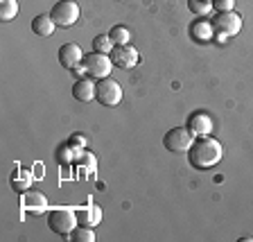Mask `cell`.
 <instances>
[{"mask_svg":"<svg viewBox=\"0 0 253 242\" xmlns=\"http://www.w3.org/2000/svg\"><path fill=\"white\" fill-rule=\"evenodd\" d=\"M57 57H59V63H61L66 70H75L84 63L86 54L82 52V48H79L77 43H63V46L59 48Z\"/></svg>","mask_w":253,"mask_h":242,"instance_id":"9c48e42d","label":"cell"},{"mask_svg":"<svg viewBox=\"0 0 253 242\" xmlns=\"http://www.w3.org/2000/svg\"><path fill=\"white\" fill-rule=\"evenodd\" d=\"M188 9L195 16H208L212 11V0H188Z\"/></svg>","mask_w":253,"mask_h":242,"instance_id":"ffe728a7","label":"cell"},{"mask_svg":"<svg viewBox=\"0 0 253 242\" xmlns=\"http://www.w3.org/2000/svg\"><path fill=\"white\" fill-rule=\"evenodd\" d=\"M73 97L79 102H90L95 100V84L93 77H79L73 86Z\"/></svg>","mask_w":253,"mask_h":242,"instance_id":"8fae6325","label":"cell"},{"mask_svg":"<svg viewBox=\"0 0 253 242\" xmlns=\"http://www.w3.org/2000/svg\"><path fill=\"white\" fill-rule=\"evenodd\" d=\"M95 100L102 106H118L122 102V86L111 77L97 79L95 82Z\"/></svg>","mask_w":253,"mask_h":242,"instance_id":"3957f363","label":"cell"},{"mask_svg":"<svg viewBox=\"0 0 253 242\" xmlns=\"http://www.w3.org/2000/svg\"><path fill=\"white\" fill-rule=\"evenodd\" d=\"M109 37H111V41H113V46H126L129 39H131V32L125 25H113L109 32Z\"/></svg>","mask_w":253,"mask_h":242,"instance_id":"ac0fdd59","label":"cell"},{"mask_svg":"<svg viewBox=\"0 0 253 242\" xmlns=\"http://www.w3.org/2000/svg\"><path fill=\"white\" fill-rule=\"evenodd\" d=\"M77 224H79L77 213L70 211V208H57V211H52L47 215V227H50V231L57 233V236H63V238L70 236Z\"/></svg>","mask_w":253,"mask_h":242,"instance_id":"7a4b0ae2","label":"cell"},{"mask_svg":"<svg viewBox=\"0 0 253 242\" xmlns=\"http://www.w3.org/2000/svg\"><path fill=\"white\" fill-rule=\"evenodd\" d=\"M190 129V132L197 136H211V132L215 129V125H212V118L206 113V111H195L192 116L188 118V125H185Z\"/></svg>","mask_w":253,"mask_h":242,"instance_id":"30bf717a","label":"cell"},{"mask_svg":"<svg viewBox=\"0 0 253 242\" xmlns=\"http://www.w3.org/2000/svg\"><path fill=\"white\" fill-rule=\"evenodd\" d=\"M77 222L84 227H97L102 222V208L97 204H88L86 208H77Z\"/></svg>","mask_w":253,"mask_h":242,"instance_id":"5bb4252c","label":"cell"},{"mask_svg":"<svg viewBox=\"0 0 253 242\" xmlns=\"http://www.w3.org/2000/svg\"><path fill=\"white\" fill-rule=\"evenodd\" d=\"M18 14V0H0V18L2 21H14Z\"/></svg>","mask_w":253,"mask_h":242,"instance_id":"d6986e66","label":"cell"},{"mask_svg":"<svg viewBox=\"0 0 253 242\" xmlns=\"http://www.w3.org/2000/svg\"><path fill=\"white\" fill-rule=\"evenodd\" d=\"M235 0H212V9L215 11H233Z\"/></svg>","mask_w":253,"mask_h":242,"instance_id":"603a6c76","label":"cell"},{"mask_svg":"<svg viewBox=\"0 0 253 242\" xmlns=\"http://www.w3.org/2000/svg\"><path fill=\"white\" fill-rule=\"evenodd\" d=\"M113 41H111L109 34H100V37L93 39V52H102V54H111V50H113Z\"/></svg>","mask_w":253,"mask_h":242,"instance_id":"44dd1931","label":"cell"},{"mask_svg":"<svg viewBox=\"0 0 253 242\" xmlns=\"http://www.w3.org/2000/svg\"><path fill=\"white\" fill-rule=\"evenodd\" d=\"M190 37L195 39L197 43H206V41H211V39H215V27H212V23L197 18L190 25Z\"/></svg>","mask_w":253,"mask_h":242,"instance_id":"4fadbf2b","label":"cell"},{"mask_svg":"<svg viewBox=\"0 0 253 242\" xmlns=\"http://www.w3.org/2000/svg\"><path fill=\"white\" fill-rule=\"evenodd\" d=\"M68 145L70 147H75V149H84L86 147V136L84 134H73L70 141H68Z\"/></svg>","mask_w":253,"mask_h":242,"instance_id":"cb8c5ba5","label":"cell"},{"mask_svg":"<svg viewBox=\"0 0 253 242\" xmlns=\"http://www.w3.org/2000/svg\"><path fill=\"white\" fill-rule=\"evenodd\" d=\"M111 61H113V66L116 68H122V70H131L136 68L138 63H140V52H138L133 46H116L113 50H111Z\"/></svg>","mask_w":253,"mask_h":242,"instance_id":"52a82bcc","label":"cell"},{"mask_svg":"<svg viewBox=\"0 0 253 242\" xmlns=\"http://www.w3.org/2000/svg\"><path fill=\"white\" fill-rule=\"evenodd\" d=\"M21 206L30 213L45 211V197H43L41 193H27L25 190V195H23V199H21Z\"/></svg>","mask_w":253,"mask_h":242,"instance_id":"9a60e30c","label":"cell"},{"mask_svg":"<svg viewBox=\"0 0 253 242\" xmlns=\"http://www.w3.org/2000/svg\"><path fill=\"white\" fill-rule=\"evenodd\" d=\"M192 143H195V134L190 132L188 127H172V129L163 136L165 149H169V152H174V154L188 152Z\"/></svg>","mask_w":253,"mask_h":242,"instance_id":"277c9868","label":"cell"},{"mask_svg":"<svg viewBox=\"0 0 253 242\" xmlns=\"http://www.w3.org/2000/svg\"><path fill=\"white\" fill-rule=\"evenodd\" d=\"M66 240H75V242H95V231L93 227H84V224H79L75 227V231L70 236H66Z\"/></svg>","mask_w":253,"mask_h":242,"instance_id":"e0dca14e","label":"cell"},{"mask_svg":"<svg viewBox=\"0 0 253 242\" xmlns=\"http://www.w3.org/2000/svg\"><path fill=\"white\" fill-rule=\"evenodd\" d=\"M32 184V174L27 172V170H16L14 174H11V188L16 190V193H25L27 188H30Z\"/></svg>","mask_w":253,"mask_h":242,"instance_id":"2e32d148","label":"cell"},{"mask_svg":"<svg viewBox=\"0 0 253 242\" xmlns=\"http://www.w3.org/2000/svg\"><path fill=\"white\" fill-rule=\"evenodd\" d=\"M224 156L221 143L212 136H197L195 143L188 149V163L195 170H208L215 168Z\"/></svg>","mask_w":253,"mask_h":242,"instance_id":"6da1fadb","label":"cell"},{"mask_svg":"<svg viewBox=\"0 0 253 242\" xmlns=\"http://www.w3.org/2000/svg\"><path fill=\"white\" fill-rule=\"evenodd\" d=\"M54 30H57V23L52 21L50 14H39L32 18V32L37 37H52Z\"/></svg>","mask_w":253,"mask_h":242,"instance_id":"7c38bea8","label":"cell"},{"mask_svg":"<svg viewBox=\"0 0 253 242\" xmlns=\"http://www.w3.org/2000/svg\"><path fill=\"white\" fill-rule=\"evenodd\" d=\"M228 39H231V37H228V34H224V32H215V41L217 43H226Z\"/></svg>","mask_w":253,"mask_h":242,"instance_id":"d4e9b609","label":"cell"},{"mask_svg":"<svg viewBox=\"0 0 253 242\" xmlns=\"http://www.w3.org/2000/svg\"><path fill=\"white\" fill-rule=\"evenodd\" d=\"M212 27L215 32H224L228 37H237L242 30V16L237 11H217V16L212 18Z\"/></svg>","mask_w":253,"mask_h":242,"instance_id":"ba28073f","label":"cell"},{"mask_svg":"<svg viewBox=\"0 0 253 242\" xmlns=\"http://www.w3.org/2000/svg\"><path fill=\"white\" fill-rule=\"evenodd\" d=\"M84 68H86V77L104 79V77H111L113 61H111L109 54L90 52V54H86V57H84Z\"/></svg>","mask_w":253,"mask_h":242,"instance_id":"5b68a950","label":"cell"},{"mask_svg":"<svg viewBox=\"0 0 253 242\" xmlns=\"http://www.w3.org/2000/svg\"><path fill=\"white\" fill-rule=\"evenodd\" d=\"M79 149H75V147H70V145H61V147L57 149V161L59 163H73L75 161V154H77Z\"/></svg>","mask_w":253,"mask_h":242,"instance_id":"7402d4cb","label":"cell"},{"mask_svg":"<svg viewBox=\"0 0 253 242\" xmlns=\"http://www.w3.org/2000/svg\"><path fill=\"white\" fill-rule=\"evenodd\" d=\"M79 5L75 0H59L57 5L52 7L50 16H52V21L57 23V27H70L79 21Z\"/></svg>","mask_w":253,"mask_h":242,"instance_id":"8992f818","label":"cell"}]
</instances>
